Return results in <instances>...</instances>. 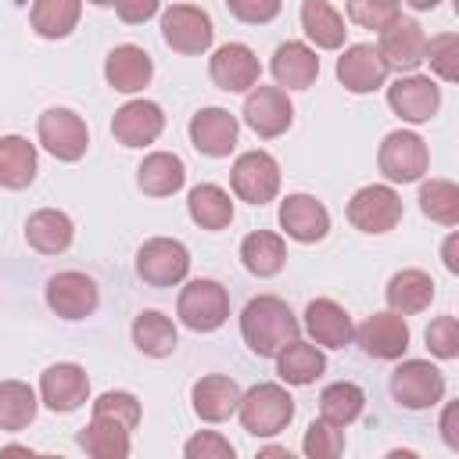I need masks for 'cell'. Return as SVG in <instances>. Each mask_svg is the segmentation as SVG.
I'll return each instance as SVG.
<instances>
[{
	"label": "cell",
	"mask_w": 459,
	"mask_h": 459,
	"mask_svg": "<svg viewBox=\"0 0 459 459\" xmlns=\"http://www.w3.org/2000/svg\"><path fill=\"white\" fill-rule=\"evenodd\" d=\"M298 330L301 326H298L294 312L276 294H258L240 312V333H244L247 348L262 359H276L298 337Z\"/></svg>",
	"instance_id": "1"
},
{
	"label": "cell",
	"mask_w": 459,
	"mask_h": 459,
	"mask_svg": "<svg viewBox=\"0 0 459 459\" xmlns=\"http://www.w3.org/2000/svg\"><path fill=\"white\" fill-rule=\"evenodd\" d=\"M240 423L255 437H273L294 420V398L280 384H255L247 394H240Z\"/></svg>",
	"instance_id": "2"
},
{
	"label": "cell",
	"mask_w": 459,
	"mask_h": 459,
	"mask_svg": "<svg viewBox=\"0 0 459 459\" xmlns=\"http://www.w3.org/2000/svg\"><path fill=\"white\" fill-rule=\"evenodd\" d=\"M176 316L194 333H212L230 319V294L219 280H190L179 290Z\"/></svg>",
	"instance_id": "3"
},
{
	"label": "cell",
	"mask_w": 459,
	"mask_h": 459,
	"mask_svg": "<svg viewBox=\"0 0 459 459\" xmlns=\"http://www.w3.org/2000/svg\"><path fill=\"white\" fill-rule=\"evenodd\" d=\"M377 54H380V61L387 65V72L409 75V72H416V68L423 65V54H427V32L420 29V22L398 14L391 25L380 29Z\"/></svg>",
	"instance_id": "4"
},
{
	"label": "cell",
	"mask_w": 459,
	"mask_h": 459,
	"mask_svg": "<svg viewBox=\"0 0 459 459\" xmlns=\"http://www.w3.org/2000/svg\"><path fill=\"white\" fill-rule=\"evenodd\" d=\"M39 143L57 158V161H79L90 147V129L72 108H47L39 115Z\"/></svg>",
	"instance_id": "5"
},
{
	"label": "cell",
	"mask_w": 459,
	"mask_h": 459,
	"mask_svg": "<svg viewBox=\"0 0 459 459\" xmlns=\"http://www.w3.org/2000/svg\"><path fill=\"white\" fill-rule=\"evenodd\" d=\"M377 165L391 183H416L427 172L430 154H427V143L416 133L394 129V133L384 136V143L377 151Z\"/></svg>",
	"instance_id": "6"
},
{
	"label": "cell",
	"mask_w": 459,
	"mask_h": 459,
	"mask_svg": "<svg viewBox=\"0 0 459 459\" xmlns=\"http://www.w3.org/2000/svg\"><path fill=\"white\" fill-rule=\"evenodd\" d=\"M136 273L151 287H172L190 273V251L172 237H151L136 251Z\"/></svg>",
	"instance_id": "7"
},
{
	"label": "cell",
	"mask_w": 459,
	"mask_h": 459,
	"mask_svg": "<svg viewBox=\"0 0 459 459\" xmlns=\"http://www.w3.org/2000/svg\"><path fill=\"white\" fill-rule=\"evenodd\" d=\"M391 394L405 409H430L445 398V377L437 366H430L423 359H405L391 373Z\"/></svg>",
	"instance_id": "8"
},
{
	"label": "cell",
	"mask_w": 459,
	"mask_h": 459,
	"mask_svg": "<svg viewBox=\"0 0 459 459\" xmlns=\"http://www.w3.org/2000/svg\"><path fill=\"white\" fill-rule=\"evenodd\" d=\"M348 222L362 233H387L402 222V197L384 183L362 186L348 201Z\"/></svg>",
	"instance_id": "9"
},
{
	"label": "cell",
	"mask_w": 459,
	"mask_h": 459,
	"mask_svg": "<svg viewBox=\"0 0 459 459\" xmlns=\"http://www.w3.org/2000/svg\"><path fill=\"white\" fill-rule=\"evenodd\" d=\"M212 18L208 11L194 7V4H172L161 14V39L176 50V54H204L212 47Z\"/></svg>",
	"instance_id": "10"
},
{
	"label": "cell",
	"mask_w": 459,
	"mask_h": 459,
	"mask_svg": "<svg viewBox=\"0 0 459 459\" xmlns=\"http://www.w3.org/2000/svg\"><path fill=\"white\" fill-rule=\"evenodd\" d=\"M244 122L262 136V140H273V136H283L294 122V104L287 100V93L280 86H262L255 82L251 93L244 97Z\"/></svg>",
	"instance_id": "11"
},
{
	"label": "cell",
	"mask_w": 459,
	"mask_h": 459,
	"mask_svg": "<svg viewBox=\"0 0 459 459\" xmlns=\"http://www.w3.org/2000/svg\"><path fill=\"white\" fill-rule=\"evenodd\" d=\"M233 194L247 204H265L280 190V165L265 151H247L233 161Z\"/></svg>",
	"instance_id": "12"
},
{
	"label": "cell",
	"mask_w": 459,
	"mask_h": 459,
	"mask_svg": "<svg viewBox=\"0 0 459 459\" xmlns=\"http://www.w3.org/2000/svg\"><path fill=\"white\" fill-rule=\"evenodd\" d=\"M387 104L398 118L405 122H430L441 108V90L430 75H398L391 86H387Z\"/></svg>",
	"instance_id": "13"
},
{
	"label": "cell",
	"mask_w": 459,
	"mask_h": 459,
	"mask_svg": "<svg viewBox=\"0 0 459 459\" xmlns=\"http://www.w3.org/2000/svg\"><path fill=\"white\" fill-rule=\"evenodd\" d=\"M208 75H212V82H215L219 90H226V93H244V90H251V86L258 82L262 65H258L255 50H251L247 43H222V47L212 54V61H208Z\"/></svg>",
	"instance_id": "14"
},
{
	"label": "cell",
	"mask_w": 459,
	"mask_h": 459,
	"mask_svg": "<svg viewBox=\"0 0 459 459\" xmlns=\"http://www.w3.org/2000/svg\"><path fill=\"white\" fill-rule=\"evenodd\" d=\"M100 294H97V283L86 276V273H57L47 280V305L61 316V319H86L93 316Z\"/></svg>",
	"instance_id": "15"
},
{
	"label": "cell",
	"mask_w": 459,
	"mask_h": 459,
	"mask_svg": "<svg viewBox=\"0 0 459 459\" xmlns=\"http://www.w3.org/2000/svg\"><path fill=\"white\" fill-rule=\"evenodd\" d=\"M86 394H90V377L79 362H57L39 377V398L50 412H72L86 402Z\"/></svg>",
	"instance_id": "16"
},
{
	"label": "cell",
	"mask_w": 459,
	"mask_h": 459,
	"mask_svg": "<svg viewBox=\"0 0 459 459\" xmlns=\"http://www.w3.org/2000/svg\"><path fill=\"white\" fill-rule=\"evenodd\" d=\"M351 337L373 359H402L409 348V326L398 312H373L369 319H362V326Z\"/></svg>",
	"instance_id": "17"
},
{
	"label": "cell",
	"mask_w": 459,
	"mask_h": 459,
	"mask_svg": "<svg viewBox=\"0 0 459 459\" xmlns=\"http://www.w3.org/2000/svg\"><path fill=\"white\" fill-rule=\"evenodd\" d=\"M337 79L348 93H373L387 79V65L380 61L373 43H351L337 57Z\"/></svg>",
	"instance_id": "18"
},
{
	"label": "cell",
	"mask_w": 459,
	"mask_h": 459,
	"mask_svg": "<svg viewBox=\"0 0 459 459\" xmlns=\"http://www.w3.org/2000/svg\"><path fill=\"white\" fill-rule=\"evenodd\" d=\"M161 129H165V115L154 100H129L111 118V133L122 147H147L161 136Z\"/></svg>",
	"instance_id": "19"
},
{
	"label": "cell",
	"mask_w": 459,
	"mask_h": 459,
	"mask_svg": "<svg viewBox=\"0 0 459 459\" xmlns=\"http://www.w3.org/2000/svg\"><path fill=\"white\" fill-rule=\"evenodd\" d=\"M280 226L290 240L298 244H316L326 237L330 230V212L323 208V201H316L312 194H290L280 204Z\"/></svg>",
	"instance_id": "20"
},
{
	"label": "cell",
	"mask_w": 459,
	"mask_h": 459,
	"mask_svg": "<svg viewBox=\"0 0 459 459\" xmlns=\"http://www.w3.org/2000/svg\"><path fill=\"white\" fill-rule=\"evenodd\" d=\"M190 143L208 158H226L237 147V118L226 108H201L190 118Z\"/></svg>",
	"instance_id": "21"
},
{
	"label": "cell",
	"mask_w": 459,
	"mask_h": 459,
	"mask_svg": "<svg viewBox=\"0 0 459 459\" xmlns=\"http://www.w3.org/2000/svg\"><path fill=\"white\" fill-rule=\"evenodd\" d=\"M154 75V65H151V54L136 43H122L115 47L108 57H104V79L111 90L118 93H136L151 82Z\"/></svg>",
	"instance_id": "22"
},
{
	"label": "cell",
	"mask_w": 459,
	"mask_h": 459,
	"mask_svg": "<svg viewBox=\"0 0 459 459\" xmlns=\"http://www.w3.org/2000/svg\"><path fill=\"white\" fill-rule=\"evenodd\" d=\"M190 402H194V412L204 420V423H222L237 412L240 405V387L237 380L222 377V373H208L194 384L190 391Z\"/></svg>",
	"instance_id": "23"
},
{
	"label": "cell",
	"mask_w": 459,
	"mask_h": 459,
	"mask_svg": "<svg viewBox=\"0 0 459 459\" xmlns=\"http://www.w3.org/2000/svg\"><path fill=\"white\" fill-rule=\"evenodd\" d=\"M273 79L287 90H308L319 75V57L308 43H298V39H287L276 47L273 54Z\"/></svg>",
	"instance_id": "24"
},
{
	"label": "cell",
	"mask_w": 459,
	"mask_h": 459,
	"mask_svg": "<svg viewBox=\"0 0 459 459\" xmlns=\"http://www.w3.org/2000/svg\"><path fill=\"white\" fill-rule=\"evenodd\" d=\"M305 330L323 348H344L351 341V333H355L348 312L337 301H330V298L308 301V308H305Z\"/></svg>",
	"instance_id": "25"
},
{
	"label": "cell",
	"mask_w": 459,
	"mask_h": 459,
	"mask_svg": "<svg viewBox=\"0 0 459 459\" xmlns=\"http://www.w3.org/2000/svg\"><path fill=\"white\" fill-rule=\"evenodd\" d=\"M183 179H186V165L172 151H151L136 169V183L147 197H169L183 186Z\"/></svg>",
	"instance_id": "26"
},
{
	"label": "cell",
	"mask_w": 459,
	"mask_h": 459,
	"mask_svg": "<svg viewBox=\"0 0 459 459\" xmlns=\"http://www.w3.org/2000/svg\"><path fill=\"white\" fill-rule=\"evenodd\" d=\"M72 233H75L72 230V219L65 212H57V208H39L25 222V240L39 255H61V251H68Z\"/></svg>",
	"instance_id": "27"
},
{
	"label": "cell",
	"mask_w": 459,
	"mask_h": 459,
	"mask_svg": "<svg viewBox=\"0 0 459 459\" xmlns=\"http://www.w3.org/2000/svg\"><path fill=\"white\" fill-rule=\"evenodd\" d=\"M133 430H126L122 423L115 420H104V416H90V423L79 430V448L93 459H126L133 452V441H129Z\"/></svg>",
	"instance_id": "28"
},
{
	"label": "cell",
	"mask_w": 459,
	"mask_h": 459,
	"mask_svg": "<svg viewBox=\"0 0 459 459\" xmlns=\"http://www.w3.org/2000/svg\"><path fill=\"white\" fill-rule=\"evenodd\" d=\"M434 301V280L423 269H402L387 280V305L398 316L423 312Z\"/></svg>",
	"instance_id": "29"
},
{
	"label": "cell",
	"mask_w": 459,
	"mask_h": 459,
	"mask_svg": "<svg viewBox=\"0 0 459 459\" xmlns=\"http://www.w3.org/2000/svg\"><path fill=\"white\" fill-rule=\"evenodd\" d=\"M276 373L280 380L294 384V387H305V384H316L323 373H326V355L316 348V344H305V341H290L280 355H276Z\"/></svg>",
	"instance_id": "30"
},
{
	"label": "cell",
	"mask_w": 459,
	"mask_h": 459,
	"mask_svg": "<svg viewBox=\"0 0 459 459\" xmlns=\"http://www.w3.org/2000/svg\"><path fill=\"white\" fill-rule=\"evenodd\" d=\"M301 29L319 50H337V47H344V36H348L344 18L337 14V7L330 0H305L301 4Z\"/></svg>",
	"instance_id": "31"
},
{
	"label": "cell",
	"mask_w": 459,
	"mask_h": 459,
	"mask_svg": "<svg viewBox=\"0 0 459 459\" xmlns=\"http://www.w3.org/2000/svg\"><path fill=\"white\" fill-rule=\"evenodd\" d=\"M186 212L201 230H226L233 222V201L215 183H197L186 194Z\"/></svg>",
	"instance_id": "32"
},
{
	"label": "cell",
	"mask_w": 459,
	"mask_h": 459,
	"mask_svg": "<svg viewBox=\"0 0 459 459\" xmlns=\"http://www.w3.org/2000/svg\"><path fill=\"white\" fill-rule=\"evenodd\" d=\"M240 262L255 276H276L287 262V244H283V237H276L269 230H255L240 240Z\"/></svg>",
	"instance_id": "33"
},
{
	"label": "cell",
	"mask_w": 459,
	"mask_h": 459,
	"mask_svg": "<svg viewBox=\"0 0 459 459\" xmlns=\"http://www.w3.org/2000/svg\"><path fill=\"white\" fill-rule=\"evenodd\" d=\"M36 179V147L25 136H0V186L25 190Z\"/></svg>",
	"instance_id": "34"
},
{
	"label": "cell",
	"mask_w": 459,
	"mask_h": 459,
	"mask_svg": "<svg viewBox=\"0 0 459 459\" xmlns=\"http://www.w3.org/2000/svg\"><path fill=\"white\" fill-rule=\"evenodd\" d=\"M82 14V0H32V29L43 39H65L72 36V29L79 25Z\"/></svg>",
	"instance_id": "35"
},
{
	"label": "cell",
	"mask_w": 459,
	"mask_h": 459,
	"mask_svg": "<svg viewBox=\"0 0 459 459\" xmlns=\"http://www.w3.org/2000/svg\"><path fill=\"white\" fill-rule=\"evenodd\" d=\"M133 344H136L143 355H151V359H165V355L176 351L179 337H176L172 319L151 308V312H140V316L133 319Z\"/></svg>",
	"instance_id": "36"
},
{
	"label": "cell",
	"mask_w": 459,
	"mask_h": 459,
	"mask_svg": "<svg viewBox=\"0 0 459 459\" xmlns=\"http://www.w3.org/2000/svg\"><path fill=\"white\" fill-rule=\"evenodd\" d=\"M362 405H366L362 387L351 384V380H341V384H330V387L319 394V420H326V423H333V427H348V423L359 420Z\"/></svg>",
	"instance_id": "37"
},
{
	"label": "cell",
	"mask_w": 459,
	"mask_h": 459,
	"mask_svg": "<svg viewBox=\"0 0 459 459\" xmlns=\"http://www.w3.org/2000/svg\"><path fill=\"white\" fill-rule=\"evenodd\" d=\"M36 420V391L22 380H0V430H25Z\"/></svg>",
	"instance_id": "38"
},
{
	"label": "cell",
	"mask_w": 459,
	"mask_h": 459,
	"mask_svg": "<svg viewBox=\"0 0 459 459\" xmlns=\"http://www.w3.org/2000/svg\"><path fill=\"white\" fill-rule=\"evenodd\" d=\"M420 208L427 219H434L441 226H455L459 222V186L452 179H427L420 186Z\"/></svg>",
	"instance_id": "39"
},
{
	"label": "cell",
	"mask_w": 459,
	"mask_h": 459,
	"mask_svg": "<svg viewBox=\"0 0 459 459\" xmlns=\"http://www.w3.org/2000/svg\"><path fill=\"white\" fill-rule=\"evenodd\" d=\"M423 61H430V68L437 72V79L455 82V79H459V36H455V32L430 36Z\"/></svg>",
	"instance_id": "40"
},
{
	"label": "cell",
	"mask_w": 459,
	"mask_h": 459,
	"mask_svg": "<svg viewBox=\"0 0 459 459\" xmlns=\"http://www.w3.org/2000/svg\"><path fill=\"white\" fill-rule=\"evenodd\" d=\"M301 452L308 459H333L344 452V434L341 427L326 423V420H312L308 430H305V441H301Z\"/></svg>",
	"instance_id": "41"
},
{
	"label": "cell",
	"mask_w": 459,
	"mask_h": 459,
	"mask_svg": "<svg viewBox=\"0 0 459 459\" xmlns=\"http://www.w3.org/2000/svg\"><path fill=\"white\" fill-rule=\"evenodd\" d=\"M93 416L115 420V423H122L126 430H133V427L140 423V402H136V394H129V391H104V394L93 402Z\"/></svg>",
	"instance_id": "42"
},
{
	"label": "cell",
	"mask_w": 459,
	"mask_h": 459,
	"mask_svg": "<svg viewBox=\"0 0 459 459\" xmlns=\"http://www.w3.org/2000/svg\"><path fill=\"white\" fill-rule=\"evenodd\" d=\"M348 18L359 29L380 32L384 25H391L398 18V0H348Z\"/></svg>",
	"instance_id": "43"
},
{
	"label": "cell",
	"mask_w": 459,
	"mask_h": 459,
	"mask_svg": "<svg viewBox=\"0 0 459 459\" xmlns=\"http://www.w3.org/2000/svg\"><path fill=\"white\" fill-rule=\"evenodd\" d=\"M423 341H427V348H430L437 359H455V355H459V323H455V316H437V319L427 326Z\"/></svg>",
	"instance_id": "44"
},
{
	"label": "cell",
	"mask_w": 459,
	"mask_h": 459,
	"mask_svg": "<svg viewBox=\"0 0 459 459\" xmlns=\"http://www.w3.org/2000/svg\"><path fill=\"white\" fill-rule=\"evenodd\" d=\"M183 455L186 459H233V445L215 430H201L183 445Z\"/></svg>",
	"instance_id": "45"
},
{
	"label": "cell",
	"mask_w": 459,
	"mask_h": 459,
	"mask_svg": "<svg viewBox=\"0 0 459 459\" xmlns=\"http://www.w3.org/2000/svg\"><path fill=\"white\" fill-rule=\"evenodd\" d=\"M226 7H230L233 18H240L247 25H265L280 14L283 0H226Z\"/></svg>",
	"instance_id": "46"
},
{
	"label": "cell",
	"mask_w": 459,
	"mask_h": 459,
	"mask_svg": "<svg viewBox=\"0 0 459 459\" xmlns=\"http://www.w3.org/2000/svg\"><path fill=\"white\" fill-rule=\"evenodd\" d=\"M158 4L161 0H115V14L126 25H140V22H147V18L158 14Z\"/></svg>",
	"instance_id": "47"
},
{
	"label": "cell",
	"mask_w": 459,
	"mask_h": 459,
	"mask_svg": "<svg viewBox=\"0 0 459 459\" xmlns=\"http://www.w3.org/2000/svg\"><path fill=\"white\" fill-rule=\"evenodd\" d=\"M441 437L452 452H459V405L455 402H448L441 412Z\"/></svg>",
	"instance_id": "48"
},
{
	"label": "cell",
	"mask_w": 459,
	"mask_h": 459,
	"mask_svg": "<svg viewBox=\"0 0 459 459\" xmlns=\"http://www.w3.org/2000/svg\"><path fill=\"white\" fill-rule=\"evenodd\" d=\"M455 244H459V237L452 233V237L445 240V251H441V255H445V269H448V273H459V258H455Z\"/></svg>",
	"instance_id": "49"
},
{
	"label": "cell",
	"mask_w": 459,
	"mask_h": 459,
	"mask_svg": "<svg viewBox=\"0 0 459 459\" xmlns=\"http://www.w3.org/2000/svg\"><path fill=\"white\" fill-rule=\"evenodd\" d=\"M405 4H409L412 11H434V7L441 4V0H405Z\"/></svg>",
	"instance_id": "50"
},
{
	"label": "cell",
	"mask_w": 459,
	"mask_h": 459,
	"mask_svg": "<svg viewBox=\"0 0 459 459\" xmlns=\"http://www.w3.org/2000/svg\"><path fill=\"white\" fill-rule=\"evenodd\" d=\"M0 455H32V448H25V445H7V448H0Z\"/></svg>",
	"instance_id": "51"
},
{
	"label": "cell",
	"mask_w": 459,
	"mask_h": 459,
	"mask_svg": "<svg viewBox=\"0 0 459 459\" xmlns=\"http://www.w3.org/2000/svg\"><path fill=\"white\" fill-rule=\"evenodd\" d=\"M258 455H287V448H262Z\"/></svg>",
	"instance_id": "52"
},
{
	"label": "cell",
	"mask_w": 459,
	"mask_h": 459,
	"mask_svg": "<svg viewBox=\"0 0 459 459\" xmlns=\"http://www.w3.org/2000/svg\"><path fill=\"white\" fill-rule=\"evenodd\" d=\"M93 7H115V0H90Z\"/></svg>",
	"instance_id": "53"
}]
</instances>
